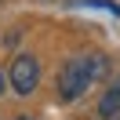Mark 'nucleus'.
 <instances>
[{"mask_svg":"<svg viewBox=\"0 0 120 120\" xmlns=\"http://www.w3.org/2000/svg\"><path fill=\"white\" fill-rule=\"evenodd\" d=\"M91 84H95V76H91L87 58H69L66 66L58 69V98L62 102H76Z\"/></svg>","mask_w":120,"mask_h":120,"instance_id":"nucleus-1","label":"nucleus"},{"mask_svg":"<svg viewBox=\"0 0 120 120\" xmlns=\"http://www.w3.org/2000/svg\"><path fill=\"white\" fill-rule=\"evenodd\" d=\"M8 84L15 87V95H33L40 84V62L33 55H15V62L8 69Z\"/></svg>","mask_w":120,"mask_h":120,"instance_id":"nucleus-2","label":"nucleus"},{"mask_svg":"<svg viewBox=\"0 0 120 120\" xmlns=\"http://www.w3.org/2000/svg\"><path fill=\"white\" fill-rule=\"evenodd\" d=\"M98 116L102 120H116L120 116V76H116V84L98 98Z\"/></svg>","mask_w":120,"mask_h":120,"instance_id":"nucleus-3","label":"nucleus"},{"mask_svg":"<svg viewBox=\"0 0 120 120\" xmlns=\"http://www.w3.org/2000/svg\"><path fill=\"white\" fill-rule=\"evenodd\" d=\"M87 66H91V76H95V80H102V76L109 73V58H105V55H87Z\"/></svg>","mask_w":120,"mask_h":120,"instance_id":"nucleus-4","label":"nucleus"},{"mask_svg":"<svg viewBox=\"0 0 120 120\" xmlns=\"http://www.w3.org/2000/svg\"><path fill=\"white\" fill-rule=\"evenodd\" d=\"M0 95H4V73H0Z\"/></svg>","mask_w":120,"mask_h":120,"instance_id":"nucleus-5","label":"nucleus"},{"mask_svg":"<svg viewBox=\"0 0 120 120\" xmlns=\"http://www.w3.org/2000/svg\"><path fill=\"white\" fill-rule=\"evenodd\" d=\"M15 120H33V116H15Z\"/></svg>","mask_w":120,"mask_h":120,"instance_id":"nucleus-6","label":"nucleus"}]
</instances>
